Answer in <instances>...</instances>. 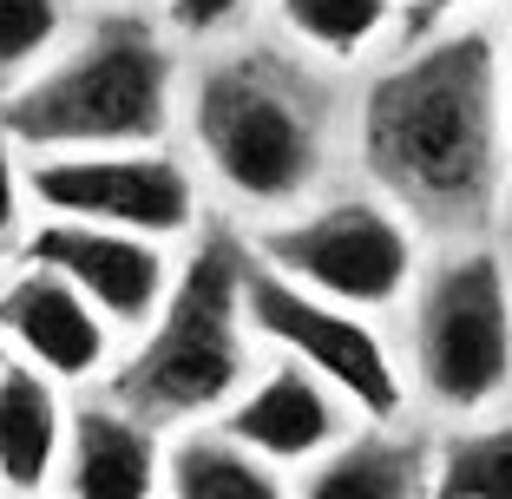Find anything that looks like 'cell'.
Wrapping results in <instances>:
<instances>
[{
  "label": "cell",
  "mask_w": 512,
  "mask_h": 499,
  "mask_svg": "<svg viewBox=\"0 0 512 499\" xmlns=\"http://www.w3.org/2000/svg\"><path fill=\"white\" fill-rule=\"evenodd\" d=\"M362 165L434 230H473L499 197V53L480 27L421 46L362 99Z\"/></svg>",
  "instance_id": "obj_1"
},
{
  "label": "cell",
  "mask_w": 512,
  "mask_h": 499,
  "mask_svg": "<svg viewBox=\"0 0 512 499\" xmlns=\"http://www.w3.org/2000/svg\"><path fill=\"white\" fill-rule=\"evenodd\" d=\"M171 125V53L132 14H112L20 86L0 132L40 152H138Z\"/></svg>",
  "instance_id": "obj_2"
},
{
  "label": "cell",
  "mask_w": 512,
  "mask_h": 499,
  "mask_svg": "<svg viewBox=\"0 0 512 499\" xmlns=\"http://www.w3.org/2000/svg\"><path fill=\"white\" fill-rule=\"evenodd\" d=\"M243 257L237 230H204L197 257L178 270L158 322L132 348V362L112 375V401L145 427L191 421L224 408V394L243 381Z\"/></svg>",
  "instance_id": "obj_3"
},
{
  "label": "cell",
  "mask_w": 512,
  "mask_h": 499,
  "mask_svg": "<svg viewBox=\"0 0 512 499\" xmlns=\"http://www.w3.org/2000/svg\"><path fill=\"white\" fill-rule=\"evenodd\" d=\"M191 132L211 158L217 184L243 197V204H296L322 171V125L309 112L289 73L270 60H224L197 79L191 99Z\"/></svg>",
  "instance_id": "obj_4"
},
{
  "label": "cell",
  "mask_w": 512,
  "mask_h": 499,
  "mask_svg": "<svg viewBox=\"0 0 512 499\" xmlns=\"http://www.w3.org/2000/svg\"><path fill=\"white\" fill-rule=\"evenodd\" d=\"M414 368H421V388L453 414L486 408L512 381V283L499 257L467 250L421 283Z\"/></svg>",
  "instance_id": "obj_5"
},
{
  "label": "cell",
  "mask_w": 512,
  "mask_h": 499,
  "mask_svg": "<svg viewBox=\"0 0 512 499\" xmlns=\"http://www.w3.org/2000/svg\"><path fill=\"white\" fill-rule=\"evenodd\" d=\"M256 257L335 309H381L414 276V237L381 204L348 197V204H329V211H309L296 224L263 230Z\"/></svg>",
  "instance_id": "obj_6"
},
{
  "label": "cell",
  "mask_w": 512,
  "mask_h": 499,
  "mask_svg": "<svg viewBox=\"0 0 512 499\" xmlns=\"http://www.w3.org/2000/svg\"><path fill=\"white\" fill-rule=\"evenodd\" d=\"M243 316H250L256 335L283 342L309 375L329 381L342 401H355L368 421H394V414H401V375H394L381 335L368 329L362 316H348V309L309 296L302 283L276 276L263 257L243 270Z\"/></svg>",
  "instance_id": "obj_7"
},
{
  "label": "cell",
  "mask_w": 512,
  "mask_h": 499,
  "mask_svg": "<svg viewBox=\"0 0 512 499\" xmlns=\"http://www.w3.org/2000/svg\"><path fill=\"white\" fill-rule=\"evenodd\" d=\"M27 191L60 224H99L125 237H178L197 217L191 171L158 152H60L27 171Z\"/></svg>",
  "instance_id": "obj_8"
},
{
  "label": "cell",
  "mask_w": 512,
  "mask_h": 499,
  "mask_svg": "<svg viewBox=\"0 0 512 499\" xmlns=\"http://www.w3.org/2000/svg\"><path fill=\"white\" fill-rule=\"evenodd\" d=\"M27 257L40 270L66 276L92 309L119 329L132 322H158L171 296V263L151 237H125V230H99V224H40L27 237Z\"/></svg>",
  "instance_id": "obj_9"
},
{
  "label": "cell",
  "mask_w": 512,
  "mask_h": 499,
  "mask_svg": "<svg viewBox=\"0 0 512 499\" xmlns=\"http://www.w3.org/2000/svg\"><path fill=\"white\" fill-rule=\"evenodd\" d=\"M0 335L20 342V355L53 381H86L112 348V322L66 276L40 270V263L0 289Z\"/></svg>",
  "instance_id": "obj_10"
},
{
  "label": "cell",
  "mask_w": 512,
  "mask_h": 499,
  "mask_svg": "<svg viewBox=\"0 0 512 499\" xmlns=\"http://www.w3.org/2000/svg\"><path fill=\"white\" fill-rule=\"evenodd\" d=\"M224 434L237 447H250L256 460L289 467V460H316L322 447H335L342 434V408H335V388L322 375H309L302 362L263 375L237 408H230Z\"/></svg>",
  "instance_id": "obj_11"
},
{
  "label": "cell",
  "mask_w": 512,
  "mask_h": 499,
  "mask_svg": "<svg viewBox=\"0 0 512 499\" xmlns=\"http://www.w3.org/2000/svg\"><path fill=\"white\" fill-rule=\"evenodd\" d=\"M165 480L158 427L119 401H92L66 427V499H151Z\"/></svg>",
  "instance_id": "obj_12"
},
{
  "label": "cell",
  "mask_w": 512,
  "mask_h": 499,
  "mask_svg": "<svg viewBox=\"0 0 512 499\" xmlns=\"http://www.w3.org/2000/svg\"><path fill=\"white\" fill-rule=\"evenodd\" d=\"M60 440H66L60 381L40 375L33 362H7L0 368V486L40 493L60 467Z\"/></svg>",
  "instance_id": "obj_13"
},
{
  "label": "cell",
  "mask_w": 512,
  "mask_h": 499,
  "mask_svg": "<svg viewBox=\"0 0 512 499\" xmlns=\"http://www.w3.org/2000/svg\"><path fill=\"white\" fill-rule=\"evenodd\" d=\"M421 486H434L421 440L355 434L316 460V473L302 480V499H421Z\"/></svg>",
  "instance_id": "obj_14"
},
{
  "label": "cell",
  "mask_w": 512,
  "mask_h": 499,
  "mask_svg": "<svg viewBox=\"0 0 512 499\" xmlns=\"http://www.w3.org/2000/svg\"><path fill=\"white\" fill-rule=\"evenodd\" d=\"M171 499H289L270 460H256L230 434H184L171 447Z\"/></svg>",
  "instance_id": "obj_15"
},
{
  "label": "cell",
  "mask_w": 512,
  "mask_h": 499,
  "mask_svg": "<svg viewBox=\"0 0 512 499\" xmlns=\"http://www.w3.org/2000/svg\"><path fill=\"white\" fill-rule=\"evenodd\" d=\"M434 499H512V427H473L440 447Z\"/></svg>",
  "instance_id": "obj_16"
},
{
  "label": "cell",
  "mask_w": 512,
  "mask_h": 499,
  "mask_svg": "<svg viewBox=\"0 0 512 499\" xmlns=\"http://www.w3.org/2000/svg\"><path fill=\"white\" fill-rule=\"evenodd\" d=\"M283 20H289V33L309 40L316 53L348 60V53H362V46L381 33L388 0H283Z\"/></svg>",
  "instance_id": "obj_17"
},
{
  "label": "cell",
  "mask_w": 512,
  "mask_h": 499,
  "mask_svg": "<svg viewBox=\"0 0 512 499\" xmlns=\"http://www.w3.org/2000/svg\"><path fill=\"white\" fill-rule=\"evenodd\" d=\"M66 27V0H0V86L53 53Z\"/></svg>",
  "instance_id": "obj_18"
},
{
  "label": "cell",
  "mask_w": 512,
  "mask_h": 499,
  "mask_svg": "<svg viewBox=\"0 0 512 499\" xmlns=\"http://www.w3.org/2000/svg\"><path fill=\"white\" fill-rule=\"evenodd\" d=\"M237 14H243V0H171V20H178L184 33H217Z\"/></svg>",
  "instance_id": "obj_19"
},
{
  "label": "cell",
  "mask_w": 512,
  "mask_h": 499,
  "mask_svg": "<svg viewBox=\"0 0 512 499\" xmlns=\"http://www.w3.org/2000/svg\"><path fill=\"white\" fill-rule=\"evenodd\" d=\"M14 237H20V178L7 158V132H0V250H14Z\"/></svg>",
  "instance_id": "obj_20"
},
{
  "label": "cell",
  "mask_w": 512,
  "mask_h": 499,
  "mask_svg": "<svg viewBox=\"0 0 512 499\" xmlns=\"http://www.w3.org/2000/svg\"><path fill=\"white\" fill-rule=\"evenodd\" d=\"M453 7H467V0H414V14H407V33H414V40H421V33L434 27L440 14H453Z\"/></svg>",
  "instance_id": "obj_21"
},
{
  "label": "cell",
  "mask_w": 512,
  "mask_h": 499,
  "mask_svg": "<svg viewBox=\"0 0 512 499\" xmlns=\"http://www.w3.org/2000/svg\"><path fill=\"white\" fill-rule=\"evenodd\" d=\"M506 112H512V73H506Z\"/></svg>",
  "instance_id": "obj_22"
},
{
  "label": "cell",
  "mask_w": 512,
  "mask_h": 499,
  "mask_svg": "<svg viewBox=\"0 0 512 499\" xmlns=\"http://www.w3.org/2000/svg\"><path fill=\"white\" fill-rule=\"evenodd\" d=\"M0 368H7V355H0Z\"/></svg>",
  "instance_id": "obj_23"
}]
</instances>
